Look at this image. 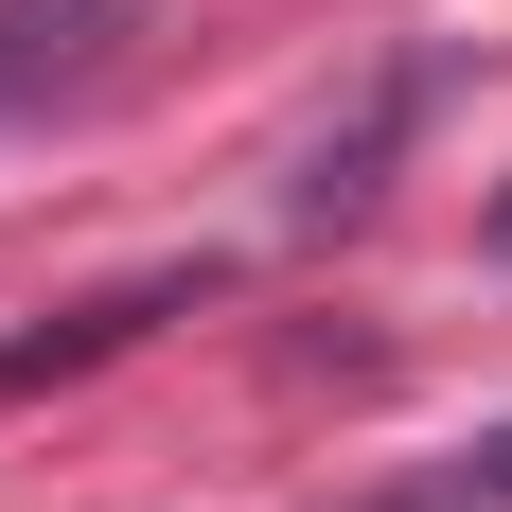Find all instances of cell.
Instances as JSON below:
<instances>
[{"instance_id":"1","label":"cell","mask_w":512,"mask_h":512,"mask_svg":"<svg viewBox=\"0 0 512 512\" xmlns=\"http://www.w3.org/2000/svg\"><path fill=\"white\" fill-rule=\"evenodd\" d=\"M124 18H142V0H0V124L53 106V89H106Z\"/></svg>"},{"instance_id":"4","label":"cell","mask_w":512,"mask_h":512,"mask_svg":"<svg viewBox=\"0 0 512 512\" xmlns=\"http://www.w3.org/2000/svg\"><path fill=\"white\" fill-rule=\"evenodd\" d=\"M495 248H512V212H495Z\"/></svg>"},{"instance_id":"2","label":"cell","mask_w":512,"mask_h":512,"mask_svg":"<svg viewBox=\"0 0 512 512\" xmlns=\"http://www.w3.org/2000/svg\"><path fill=\"white\" fill-rule=\"evenodd\" d=\"M424 106V71H389V89L354 106V124H336V142L301 159V230H336V212H371V159H389V124H407Z\"/></svg>"},{"instance_id":"3","label":"cell","mask_w":512,"mask_h":512,"mask_svg":"<svg viewBox=\"0 0 512 512\" xmlns=\"http://www.w3.org/2000/svg\"><path fill=\"white\" fill-rule=\"evenodd\" d=\"M354 512H512V424H477L442 477H389V495H354Z\"/></svg>"}]
</instances>
